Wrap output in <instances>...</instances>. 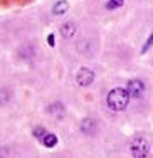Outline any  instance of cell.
<instances>
[{"label":"cell","mask_w":153,"mask_h":158,"mask_svg":"<svg viewBox=\"0 0 153 158\" xmlns=\"http://www.w3.org/2000/svg\"><path fill=\"white\" fill-rule=\"evenodd\" d=\"M131 155L133 158H147L148 156V141L141 136H136L135 140L131 141Z\"/></svg>","instance_id":"7a4b0ae2"},{"label":"cell","mask_w":153,"mask_h":158,"mask_svg":"<svg viewBox=\"0 0 153 158\" xmlns=\"http://www.w3.org/2000/svg\"><path fill=\"white\" fill-rule=\"evenodd\" d=\"M47 44H49L51 47H54V44H56V42H54V35H52V34H51L49 37H47Z\"/></svg>","instance_id":"5bb4252c"},{"label":"cell","mask_w":153,"mask_h":158,"mask_svg":"<svg viewBox=\"0 0 153 158\" xmlns=\"http://www.w3.org/2000/svg\"><path fill=\"white\" fill-rule=\"evenodd\" d=\"M126 91H128V94L133 96V98H141L145 94V82H141L140 79H133V81L128 82Z\"/></svg>","instance_id":"277c9868"},{"label":"cell","mask_w":153,"mask_h":158,"mask_svg":"<svg viewBox=\"0 0 153 158\" xmlns=\"http://www.w3.org/2000/svg\"><path fill=\"white\" fill-rule=\"evenodd\" d=\"M79 126H81V131H83L84 135H88V136H93V135L96 133V121L91 118H84Z\"/></svg>","instance_id":"5b68a950"},{"label":"cell","mask_w":153,"mask_h":158,"mask_svg":"<svg viewBox=\"0 0 153 158\" xmlns=\"http://www.w3.org/2000/svg\"><path fill=\"white\" fill-rule=\"evenodd\" d=\"M34 135H35V138H40V140H42V136L46 135V130L39 126V128H35V130H34Z\"/></svg>","instance_id":"7c38bea8"},{"label":"cell","mask_w":153,"mask_h":158,"mask_svg":"<svg viewBox=\"0 0 153 158\" xmlns=\"http://www.w3.org/2000/svg\"><path fill=\"white\" fill-rule=\"evenodd\" d=\"M10 99V93L7 91V89H0V106L2 104H7Z\"/></svg>","instance_id":"8fae6325"},{"label":"cell","mask_w":153,"mask_h":158,"mask_svg":"<svg viewBox=\"0 0 153 158\" xmlns=\"http://www.w3.org/2000/svg\"><path fill=\"white\" fill-rule=\"evenodd\" d=\"M76 82L79 86H83V88L91 86L93 82H94V73H93L89 67H81L76 74Z\"/></svg>","instance_id":"3957f363"},{"label":"cell","mask_w":153,"mask_h":158,"mask_svg":"<svg viewBox=\"0 0 153 158\" xmlns=\"http://www.w3.org/2000/svg\"><path fill=\"white\" fill-rule=\"evenodd\" d=\"M61 34H62V37H64V39H71V37L76 34V25H74L72 22L64 24V25H62V29H61Z\"/></svg>","instance_id":"52a82bcc"},{"label":"cell","mask_w":153,"mask_h":158,"mask_svg":"<svg viewBox=\"0 0 153 158\" xmlns=\"http://www.w3.org/2000/svg\"><path fill=\"white\" fill-rule=\"evenodd\" d=\"M125 3V0H108L106 2V10H114L118 7H121Z\"/></svg>","instance_id":"30bf717a"},{"label":"cell","mask_w":153,"mask_h":158,"mask_svg":"<svg viewBox=\"0 0 153 158\" xmlns=\"http://www.w3.org/2000/svg\"><path fill=\"white\" fill-rule=\"evenodd\" d=\"M150 47H151V35L148 37V42H147V46L143 47V51H141V52H143V54H145V52H147V51H148V49H150Z\"/></svg>","instance_id":"4fadbf2b"},{"label":"cell","mask_w":153,"mask_h":158,"mask_svg":"<svg viewBox=\"0 0 153 158\" xmlns=\"http://www.w3.org/2000/svg\"><path fill=\"white\" fill-rule=\"evenodd\" d=\"M42 143H44V146H47V148H54V146L57 145V136L52 135V133H46L42 136Z\"/></svg>","instance_id":"ba28073f"},{"label":"cell","mask_w":153,"mask_h":158,"mask_svg":"<svg viewBox=\"0 0 153 158\" xmlns=\"http://www.w3.org/2000/svg\"><path fill=\"white\" fill-rule=\"evenodd\" d=\"M130 96L128 91L123 88H114L110 91V94H108V106L111 108L113 111H123L126 106H128L130 103Z\"/></svg>","instance_id":"6da1fadb"},{"label":"cell","mask_w":153,"mask_h":158,"mask_svg":"<svg viewBox=\"0 0 153 158\" xmlns=\"http://www.w3.org/2000/svg\"><path fill=\"white\" fill-rule=\"evenodd\" d=\"M49 113L52 116H56V118H61V116L64 114V106H62L61 103H54L49 106Z\"/></svg>","instance_id":"9c48e42d"},{"label":"cell","mask_w":153,"mask_h":158,"mask_svg":"<svg viewBox=\"0 0 153 158\" xmlns=\"http://www.w3.org/2000/svg\"><path fill=\"white\" fill-rule=\"evenodd\" d=\"M68 10H69V2H66V0L56 2L54 7H52V14H54V15H64Z\"/></svg>","instance_id":"8992f818"}]
</instances>
